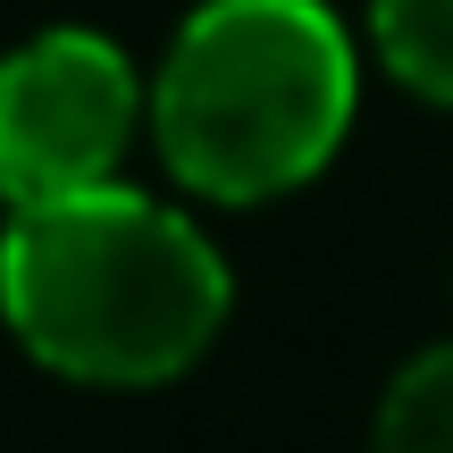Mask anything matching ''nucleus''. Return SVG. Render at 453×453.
<instances>
[{"mask_svg": "<svg viewBox=\"0 0 453 453\" xmlns=\"http://www.w3.org/2000/svg\"><path fill=\"white\" fill-rule=\"evenodd\" d=\"M370 34L411 93L453 110V0H370Z\"/></svg>", "mask_w": 453, "mask_h": 453, "instance_id": "5", "label": "nucleus"}, {"mask_svg": "<svg viewBox=\"0 0 453 453\" xmlns=\"http://www.w3.org/2000/svg\"><path fill=\"white\" fill-rule=\"evenodd\" d=\"M361 67L327 0H202L151 76V143L202 202H277L336 160Z\"/></svg>", "mask_w": 453, "mask_h": 453, "instance_id": "2", "label": "nucleus"}, {"mask_svg": "<svg viewBox=\"0 0 453 453\" xmlns=\"http://www.w3.org/2000/svg\"><path fill=\"white\" fill-rule=\"evenodd\" d=\"M143 118L134 59L110 34L50 26L0 59V202H59L110 185Z\"/></svg>", "mask_w": 453, "mask_h": 453, "instance_id": "3", "label": "nucleus"}, {"mask_svg": "<svg viewBox=\"0 0 453 453\" xmlns=\"http://www.w3.org/2000/svg\"><path fill=\"white\" fill-rule=\"evenodd\" d=\"M226 260L185 211L134 185H84L9 211L0 319L42 370L84 387L185 378L226 327Z\"/></svg>", "mask_w": 453, "mask_h": 453, "instance_id": "1", "label": "nucleus"}, {"mask_svg": "<svg viewBox=\"0 0 453 453\" xmlns=\"http://www.w3.org/2000/svg\"><path fill=\"white\" fill-rule=\"evenodd\" d=\"M370 453H453V344L403 361L378 403Z\"/></svg>", "mask_w": 453, "mask_h": 453, "instance_id": "4", "label": "nucleus"}]
</instances>
